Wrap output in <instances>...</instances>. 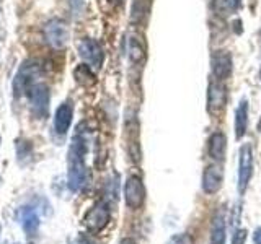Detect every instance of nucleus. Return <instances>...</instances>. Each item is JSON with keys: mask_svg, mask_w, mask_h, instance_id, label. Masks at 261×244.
<instances>
[{"mask_svg": "<svg viewBox=\"0 0 261 244\" xmlns=\"http://www.w3.org/2000/svg\"><path fill=\"white\" fill-rule=\"evenodd\" d=\"M85 140L80 137V134L75 135L69 151V173H67V184L70 187V191L77 192L82 191L87 184V166H85Z\"/></svg>", "mask_w": 261, "mask_h": 244, "instance_id": "obj_1", "label": "nucleus"}, {"mask_svg": "<svg viewBox=\"0 0 261 244\" xmlns=\"http://www.w3.org/2000/svg\"><path fill=\"white\" fill-rule=\"evenodd\" d=\"M43 73V65L38 60H27L23 62L21 69L16 73V77L13 80V92L15 95H21L24 92H28L31 85L36 83V78Z\"/></svg>", "mask_w": 261, "mask_h": 244, "instance_id": "obj_2", "label": "nucleus"}, {"mask_svg": "<svg viewBox=\"0 0 261 244\" xmlns=\"http://www.w3.org/2000/svg\"><path fill=\"white\" fill-rule=\"evenodd\" d=\"M110 222V207L108 203L100 200L90 208L84 217V225L90 233H100Z\"/></svg>", "mask_w": 261, "mask_h": 244, "instance_id": "obj_3", "label": "nucleus"}, {"mask_svg": "<svg viewBox=\"0 0 261 244\" xmlns=\"http://www.w3.org/2000/svg\"><path fill=\"white\" fill-rule=\"evenodd\" d=\"M30 106L33 114L38 119H44L47 116V109H49V89L44 83H35L31 85L30 89L27 92Z\"/></svg>", "mask_w": 261, "mask_h": 244, "instance_id": "obj_4", "label": "nucleus"}, {"mask_svg": "<svg viewBox=\"0 0 261 244\" xmlns=\"http://www.w3.org/2000/svg\"><path fill=\"white\" fill-rule=\"evenodd\" d=\"M44 39L46 43L54 49H64L69 41V28L65 21L54 18L46 23L44 26Z\"/></svg>", "mask_w": 261, "mask_h": 244, "instance_id": "obj_5", "label": "nucleus"}, {"mask_svg": "<svg viewBox=\"0 0 261 244\" xmlns=\"http://www.w3.org/2000/svg\"><path fill=\"white\" fill-rule=\"evenodd\" d=\"M79 55L87 62L88 67L92 69H100L105 60V52L101 46L96 43L95 39L85 38L79 43Z\"/></svg>", "mask_w": 261, "mask_h": 244, "instance_id": "obj_6", "label": "nucleus"}, {"mask_svg": "<svg viewBox=\"0 0 261 244\" xmlns=\"http://www.w3.org/2000/svg\"><path fill=\"white\" fill-rule=\"evenodd\" d=\"M253 174V148L250 143L242 145L239 157V192L247 191L248 182Z\"/></svg>", "mask_w": 261, "mask_h": 244, "instance_id": "obj_7", "label": "nucleus"}, {"mask_svg": "<svg viewBox=\"0 0 261 244\" xmlns=\"http://www.w3.org/2000/svg\"><path fill=\"white\" fill-rule=\"evenodd\" d=\"M124 199L129 208H141L145 202V186L139 176H129L124 184Z\"/></svg>", "mask_w": 261, "mask_h": 244, "instance_id": "obj_8", "label": "nucleus"}, {"mask_svg": "<svg viewBox=\"0 0 261 244\" xmlns=\"http://www.w3.org/2000/svg\"><path fill=\"white\" fill-rule=\"evenodd\" d=\"M227 103V88L220 80L211 81L207 86V111L217 114L224 109Z\"/></svg>", "mask_w": 261, "mask_h": 244, "instance_id": "obj_9", "label": "nucleus"}, {"mask_svg": "<svg viewBox=\"0 0 261 244\" xmlns=\"http://www.w3.org/2000/svg\"><path fill=\"white\" fill-rule=\"evenodd\" d=\"M232 69H233V62H232V57L228 52L216 51L211 55V70L214 73L216 80H220V81L227 80L230 77Z\"/></svg>", "mask_w": 261, "mask_h": 244, "instance_id": "obj_10", "label": "nucleus"}, {"mask_svg": "<svg viewBox=\"0 0 261 244\" xmlns=\"http://www.w3.org/2000/svg\"><path fill=\"white\" fill-rule=\"evenodd\" d=\"M224 182V168L220 163L207 166L202 174V191L206 194H216Z\"/></svg>", "mask_w": 261, "mask_h": 244, "instance_id": "obj_11", "label": "nucleus"}, {"mask_svg": "<svg viewBox=\"0 0 261 244\" xmlns=\"http://www.w3.org/2000/svg\"><path fill=\"white\" fill-rule=\"evenodd\" d=\"M72 116H73V109H72L70 101H65L57 108L54 114V130L57 134L64 135L67 132L72 124Z\"/></svg>", "mask_w": 261, "mask_h": 244, "instance_id": "obj_12", "label": "nucleus"}, {"mask_svg": "<svg viewBox=\"0 0 261 244\" xmlns=\"http://www.w3.org/2000/svg\"><path fill=\"white\" fill-rule=\"evenodd\" d=\"M227 220H225V210L219 208L212 218L211 226V244H225V231H227Z\"/></svg>", "mask_w": 261, "mask_h": 244, "instance_id": "obj_13", "label": "nucleus"}, {"mask_svg": "<svg viewBox=\"0 0 261 244\" xmlns=\"http://www.w3.org/2000/svg\"><path fill=\"white\" fill-rule=\"evenodd\" d=\"M209 157L216 163H222L227 150V137L222 132H214L209 137Z\"/></svg>", "mask_w": 261, "mask_h": 244, "instance_id": "obj_14", "label": "nucleus"}, {"mask_svg": "<svg viewBox=\"0 0 261 244\" xmlns=\"http://www.w3.org/2000/svg\"><path fill=\"white\" fill-rule=\"evenodd\" d=\"M248 129V103L247 100H242L239 108L235 109V138L240 140L245 137Z\"/></svg>", "mask_w": 261, "mask_h": 244, "instance_id": "obj_15", "label": "nucleus"}, {"mask_svg": "<svg viewBox=\"0 0 261 244\" xmlns=\"http://www.w3.org/2000/svg\"><path fill=\"white\" fill-rule=\"evenodd\" d=\"M21 226H23V231L33 236L36 233V230L39 228V217L36 214V210L35 208H31V207H24L21 210Z\"/></svg>", "mask_w": 261, "mask_h": 244, "instance_id": "obj_16", "label": "nucleus"}, {"mask_svg": "<svg viewBox=\"0 0 261 244\" xmlns=\"http://www.w3.org/2000/svg\"><path fill=\"white\" fill-rule=\"evenodd\" d=\"M75 78L82 85H93L95 83V75L92 72V67H88V65H79L75 69Z\"/></svg>", "mask_w": 261, "mask_h": 244, "instance_id": "obj_17", "label": "nucleus"}, {"mask_svg": "<svg viewBox=\"0 0 261 244\" xmlns=\"http://www.w3.org/2000/svg\"><path fill=\"white\" fill-rule=\"evenodd\" d=\"M214 8L220 16H228L230 13L237 12V7L233 0H214Z\"/></svg>", "mask_w": 261, "mask_h": 244, "instance_id": "obj_18", "label": "nucleus"}, {"mask_svg": "<svg viewBox=\"0 0 261 244\" xmlns=\"http://www.w3.org/2000/svg\"><path fill=\"white\" fill-rule=\"evenodd\" d=\"M129 55H130V60H133V62L142 60L144 55H145L144 47L141 46V43H139L136 38H133L129 41Z\"/></svg>", "mask_w": 261, "mask_h": 244, "instance_id": "obj_19", "label": "nucleus"}, {"mask_svg": "<svg viewBox=\"0 0 261 244\" xmlns=\"http://www.w3.org/2000/svg\"><path fill=\"white\" fill-rule=\"evenodd\" d=\"M145 16V5L142 0H134L133 8H130V20L134 23H139Z\"/></svg>", "mask_w": 261, "mask_h": 244, "instance_id": "obj_20", "label": "nucleus"}, {"mask_svg": "<svg viewBox=\"0 0 261 244\" xmlns=\"http://www.w3.org/2000/svg\"><path fill=\"white\" fill-rule=\"evenodd\" d=\"M167 244H194V239L188 233H178L167 241Z\"/></svg>", "mask_w": 261, "mask_h": 244, "instance_id": "obj_21", "label": "nucleus"}, {"mask_svg": "<svg viewBox=\"0 0 261 244\" xmlns=\"http://www.w3.org/2000/svg\"><path fill=\"white\" fill-rule=\"evenodd\" d=\"M245 239H247V231L242 230V228H240V230H235L232 244H245Z\"/></svg>", "mask_w": 261, "mask_h": 244, "instance_id": "obj_22", "label": "nucleus"}, {"mask_svg": "<svg viewBox=\"0 0 261 244\" xmlns=\"http://www.w3.org/2000/svg\"><path fill=\"white\" fill-rule=\"evenodd\" d=\"M253 241H255V244H261V226L256 228L255 233H253Z\"/></svg>", "mask_w": 261, "mask_h": 244, "instance_id": "obj_23", "label": "nucleus"}, {"mask_svg": "<svg viewBox=\"0 0 261 244\" xmlns=\"http://www.w3.org/2000/svg\"><path fill=\"white\" fill-rule=\"evenodd\" d=\"M119 244H137V242H136L134 239H130V238H124Z\"/></svg>", "mask_w": 261, "mask_h": 244, "instance_id": "obj_24", "label": "nucleus"}, {"mask_svg": "<svg viewBox=\"0 0 261 244\" xmlns=\"http://www.w3.org/2000/svg\"><path fill=\"white\" fill-rule=\"evenodd\" d=\"M233 2H235V5H237V7L240 8V5H242V0H233Z\"/></svg>", "mask_w": 261, "mask_h": 244, "instance_id": "obj_25", "label": "nucleus"}, {"mask_svg": "<svg viewBox=\"0 0 261 244\" xmlns=\"http://www.w3.org/2000/svg\"><path fill=\"white\" fill-rule=\"evenodd\" d=\"M108 2H111V4H121L122 0H108Z\"/></svg>", "mask_w": 261, "mask_h": 244, "instance_id": "obj_26", "label": "nucleus"}, {"mask_svg": "<svg viewBox=\"0 0 261 244\" xmlns=\"http://www.w3.org/2000/svg\"><path fill=\"white\" fill-rule=\"evenodd\" d=\"M259 78H261V69H259Z\"/></svg>", "mask_w": 261, "mask_h": 244, "instance_id": "obj_27", "label": "nucleus"}, {"mask_svg": "<svg viewBox=\"0 0 261 244\" xmlns=\"http://www.w3.org/2000/svg\"><path fill=\"white\" fill-rule=\"evenodd\" d=\"M0 230H2V228H0Z\"/></svg>", "mask_w": 261, "mask_h": 244, "instance_id": "obj_28", "label": "nucleus"}]
</instances>
